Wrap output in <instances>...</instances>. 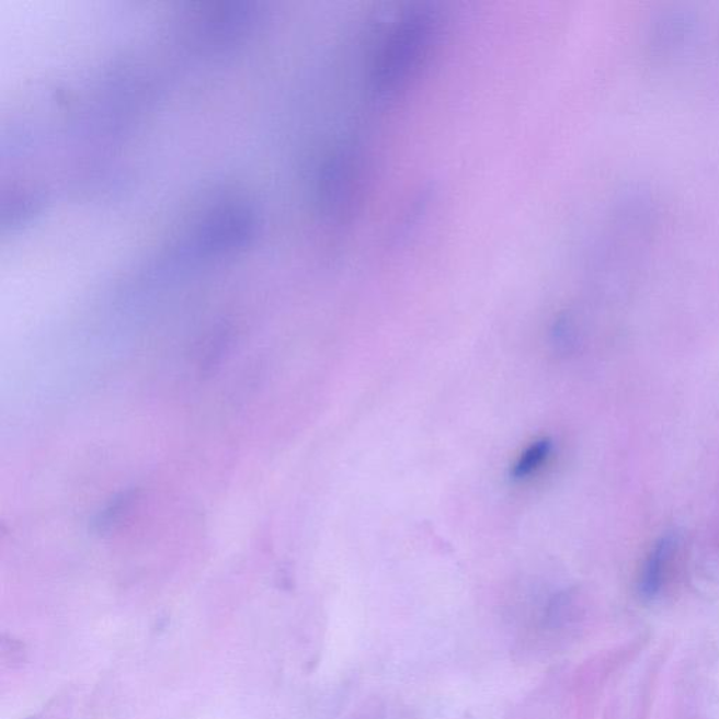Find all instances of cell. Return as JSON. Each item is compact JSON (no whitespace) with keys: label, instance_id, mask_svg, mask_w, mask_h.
I'll use <instances>...</instances> for the list:
<instances>
[{"label":"cell","instance_id":"7a4b0ae2","mask_svg":"<svg viewBox=\"0 0 719 719\" xmlns=\"http://www.w3.org/2000/svg\"><path fill=\"white\" fill-rule=\"evenodd\" d=\"M551 453V443L541 441L533 444L527 452L518 459L516 468H514L513 476L516 478H524L530 476L537 468L543 466L547 457Z\"/></svg>","mask_w":719,"mask_h":719},{"label":"cell","instance_id":"6da1fadb","mask_svg":"<svg viewBox=\"0 0 719 719\" xmlns=\"http://www.w3.org/2000/svg\"><path fill=\"white\" fill-rule=\"evenodd\" d=\"M674 549H676V537L673 534H666L649 552L638 582L639 594L646 601H653L662 592Z\"/></svg>","mask_w":719,"mask_h":719}]
</instances>
